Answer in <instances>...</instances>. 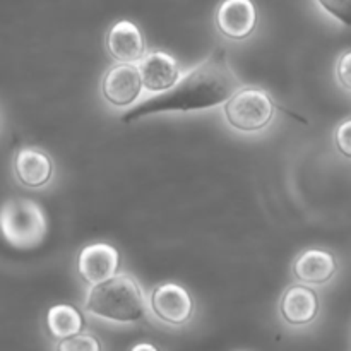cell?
<instances>
[{
	"label": "cell",
	"instance_id": "1",
	"mask_svg": "<svg viewBox=\"0 0 351 351\" xmlns=\"http://www.w3.org/2000/svg\"><path fill=\"white\" fill-rule=\"evenodd\" d=\"M239 88L240 81L230 67L225 48L219 47L199 67L189 72L178 84L163 95L141 101L136 108L127 112L122 120L134 122L160 112L208 110L225 103Z\"/></svg>",
	"mask_w": 351,
	"mask_h": 351
},
{
	"label": "cell",
	"instance_id": "2",
	"mask_svg": "<svg viewBox=\"0 0 351 351\" xmlns=\"http://www.w3.org/2000/svg\"><path fill=\"white\" fill-rule=\"evenodd\" d=\"M86 311L113 322H136L146 312L139 283L129 274H115L93 285L86 300Z\"/></svg>",
	"mask_w": 351,
	"mask_h": 351
},
{
	"label": "cell",
	"instance_id": "3",
	"mask_svg": "<svg viewBox=\"0 0 351 351\" xmlns=\"http://www.w3.org/2000/svg\"><path fill=\"white\" fill-rule=\"evenodd\" d=\"M0 233L14 249H36L47 237L43 209L31 199H9L0 208Z\"/></svg>",
	"mask_w": 351,
	"mask_h": 351
},
{
	"label": "cell",
	"instance_id": "4",
	"mask_svg": "<svg viewBox=\"0 0 351 351\" xmlns=\"http://www.w3.org/2000/svg\"><path fill=\"white\" fill-rule=\"evenodd\" d=\"M225 117L240 132H259L273 120L274 103L264 89L243 86L225 101Z\"/></svg>",
	"mask_w": 351,
	"mask_h": 351
},
{
	"label": "cell",
	"instance_id": "5",
	"mask_svg": "<svg viewBox=\"0 0 351 351\" xmlns=\"http://www.w3.org/2000/svg\"><path fill=\"white\" fill-rule=\"evenodd\" d=\"M153 314L170 326H184L194 315V300L184 287L177 283H161L149 297Z\"/></svg>",
	"mask_w": 351,
	"mask_h": 351
},
{
	"label": "cell",
	"instance_id": "6",
	"mask_svg": "<svg viewBox=\"0 0 351 351\" xmlns=\"http://www.w3.org/2000/svg\"><path fill=\"white\" fill-rule=\"evenodd\" d=\"M143 89V81L137 65L119 64L106 71L101 81V95L117 108L134 105Z\"/></svg>",
	"mask_w": 351,
	"mask_h": 351
},
{
	"label": "cell",
	"instance_id": "7",
	"mask_svg": "<svg viewBox=\"0 0 351 351\" xmlns=\"http://www.w3.org/2000/svg\"><path fill=\"white\" fill-rule=\"evenodd\" d=\"M120 269V254L108 243H91L79 252L77 271L82 281L88 285H98L115 276Z\"/></svg>",
	"mask_w": 351,
	"mask_h": 351
},
{
	"label": "cell",
	"instance_id": "8",
	"mask_svg": "<svg viewBox=\"0 0 351 351\" xmlns=\"http://www.w3.org/2000/svg\"><path fill=\"white\" fill-rule=\"evenodd\" d=\"M257 10L252 0H225L216 12V26L223 36L242 41L254 33Z\"/></svg>",
	"mask_w": 351,
	"mask_h": 351
},
{
	"label": "cell",
	"instance_id": "9",
	"mask_svg": "<svg viewBox=\"0 0 351 351\" xmlns=\"http://www.w3.org/2000/svg\"><path fill=\"white\" fill-rule=\"evenodd\" d=\"M137 69H139L143 86L147 91L153 93L168 91L180 79V69H178L177 60L163 50L149 51L147 55L144 53Z\"/></svg>",
	"mask_w": 351,
	"mask_h": 351
},
{
	"label": "cell",
	"instance_id": "10",
	"mask_svg": "<svg viewBox=\"0 0 351 351\" xmlns=\"http://www.w3.org/2000/svg\"><path fill=\"white\" fill-rule=\"evenodd\" d=\"M14 173L19 184L29 189H40L50 182L53 175V163L45 151L38 147H21L14 156Z\"/></svg>",
	"mask_w": 351,
	"mask_h": 351
},
{
	"label": "cell",
	"instance_id": "11",
	"mask_svg": "<svg viewBox=\"0 0 351 351\" xmlns=\"http://www.w3.org/2000/svg\"><path fill=\"white\" fill-rule=\"evenodd\" d=\"M110 55L120 64H137L146 53L143 33L130 21H119L113 24L106 36Z\"/></svg>",
	"mask_w": 351,
	"mask_h": 351
},
{
	"label": "cell",
	"instance_id": "12",
	"mask_svg": "<svg viewBox=\"0 0 351 351\" xmlns=\"http://www.w3.org/2000/svg\"><path fill=\"white\" fill-rule=\"evenodd\" d=\"M281 317L291 326L311 324L319 314V298L312 288L295 285L285 291L280 304Z\"/></svg>",
	"mask_w": 351,
	"mask_h": 351
},
{
	"label": "cell",
	"instance_id": "13",
	"mask_svg": "<svg viewBox=\"0 0 351 351\" xmlns=\"http://www.w3.org/2000/svg\"><path fill=\"white\" fill-rule=\"evenodd\" d=\"M338 264L328 250L311 249L302 252L293 264V274L300 283L324 285L336 274Z\"/></svg>",
	"mask_w": 351,
	"mask_h": 351
},
{
	"label": "cell",
	"instance_id": "14",
	"mask_svg": "<svg viewBox=\"0 0 351 351\" xmlns=\"http://www.w3.org/2000/svg\"><path fill=\"white\" fill-rule=\"evenodd\" d=\"M47 328L53 338H71L84 329V317L72 305H55L47 314Z\"/></svg>",
	"mask_w": 351,
	"mask_h": 351
},
{
	"label": "cell",
	"instance_id": "15",
	"mask_svg": "<svg viewBox=\"0 0 351 351\" xmlns=\"http://www.w3.org/2000/svg\"><path fill=\"white\" fill-rule=\"evenodd\" d=\"M57 350H60V351H81V350L99 351L101 350V345H99V341L93 335H81V332H77V335L71 336V338L60 339Z\"/></svg>",
	"mask_w": 351,
	"mask_h": 351
},
{
	"label": "cell",
	"instance_id": "16",
	"mask_svg": "<svg viewBox=\"0 0 351 351\" xmlns=\"http://www.w3.org/2000/svg\"><path fill=\"white\" fill-rule=\"evenodd\" d=\"M326 12L351 27V0H317Z\"/></svg>",
	"mask_w": 351,
	"mask_h": 351
},
{
	"label": "cell",
	"instance_id": "17",
	"mask_svg": "<svg viewBox=\"0 0 351 351\" xmlns=\"http://www.w3.org/2000/svg\"><path fill=\"white\" fill-rule=\"evenodd\" d=\"M336 146L343 156L351 160V119L345 120L341 125L336 129Z\"/></svg>",
	"mask_w": 351,
	"mask_h": 351
},
{
	"label": "cell",
	"instance_id": "18",
	"mask_svg": "<svg viewBox=\"0 0 351 351\" xmlns=\"http://www.w3.org/2000/svg\"><path fill=\"white\" fill-rule=\"evenodd\" d=\"M336 74H338L339 84L351 91V50L341 55V58L338 62V69H336Z\"/></svg>",
	"mask_w": 351,
	"mask_h": 351
},
{
	"label": "cell",
	"instance_id": "19",
	"mask_svg": "<svg viewBox=\"0 0 351 351\" xmlns=\"http://www.w3.org/2000/svg\"><path fill=\"white\" fill-rule=\"evenodd\" d=\"M134 350H136V351H139V350H151V351H154L156 348H154V346H151V345H137V346H134Z\"/></svg>",
	"mask_w": 351,
	"mask_h": 351
}]
</instances>
